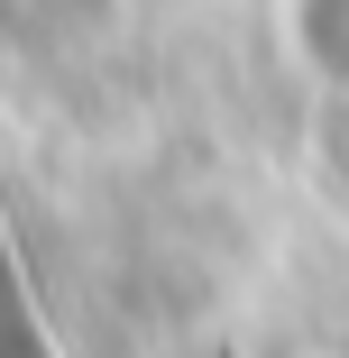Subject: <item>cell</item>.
Segmentation results:
<instances>
[{"label": "cell", "mask_w": 349, "mask_h": 358, "mask_svg": "<svg viewBox=\"0 0 349 358\" xmlns=\"http://www.w3.org/2000/svg\"><path fill=\"white\" fill-rule=\"evenodd\" d=\"M266 19H276V55H285V74L349 110V0H276Z\"/></svg>", "instance_id": "cell-1"}, {"label": "cell", "mask_w": 349, "mask_h": 358, "mask_svg": "<svg viewBox=\"0 0 349 358\" xmlns=\"http://www.w3.org/2000/svg\"><path fill=\"white\" fill-rule=\"evenodd\" d=\"M120 10H138V19H184V10H202V0H120Z\"/></svg>", "instance_id": "cell-2"}]
</instances>
